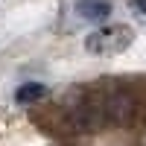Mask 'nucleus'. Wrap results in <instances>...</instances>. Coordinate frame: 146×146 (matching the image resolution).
Listing matches in <instances>:
<instances>
[{"instance_id": "obj_4", "label": "nucleus", "mask_w": 146, "mask_h": 146, "mask_svg": "<svg viewBox=\"0 0 146 146\" xmlns=\"http://www.w3.org/2000/svg\"><path fill=\"white\" fill-rule=\"evenodd\" d=\"M47 94H50V88H47V85H41V82H23L21 88L15 91V102H21V105H32V102L47 100Z\"/></svg>"}, {"instance_id": "obj_3", "label": "nucleus", "mask_w": 146, "mask_h": 146, "mask_svg": "<svg viewBox=\"0 0 146 146\" xmlns=\"http://www.w3.org/2000/svg\"><path fill=\"white\" fill-rule=\"evenodd\" d=\"M76 15L82 21L102 23L105 18H111V3L108 0H76Z\"/></svg>"}, {"instance_id": "obj_1", "label": "nucleus", "mask_w": 146, "mask_h": 146, "mask_svg": "<svg viewBox=\"0 0 146 146\" xmlns=\"http://www.w3.org/2000/svg\"><path fill=\"white\" fill-rule=\"evenodd\" d=\"M94 91H96V100H100L105 123H114V126H131L135 123L140 105H137V96H135L131 88H126L123 82H111L108 88L96 85Z\"/></svg>"}, {"instance_id": "obj_5", "label": "nucleus", "mask_w": 146, "mask_h": 146, "mask_svg": "<svg viewBox=\"0 0 146 146\" xmlns=\"http://www.w3.org/2000/svg\"><path fill=\"white\" fill-rule=\"evenodd\" d=\"M131 9H135L137 15H146V0H131Z\"/></svg>"}, {"instance_id": "obj_2", "label": "nucleus", "mask_w": 146, "mask_h": 146, "mask_svg": "<svg viewBox=\"0 0 146 146\" xmlns=\"http://www.w3.org/2000/svg\"><path fill=\"white\" fill-rule=\"evenodd\" d=\"M135 41V32L126 23H114V27H100L94 29L88 38H85V50L94 56H117L131 47Z\"/></svg>"}]
</instances>
